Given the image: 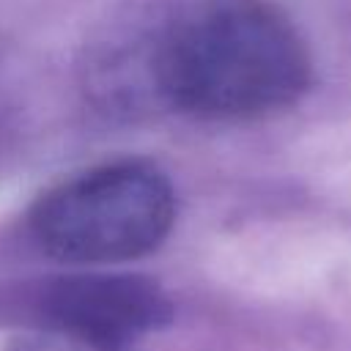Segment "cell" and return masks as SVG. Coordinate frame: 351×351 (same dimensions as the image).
I'll use <instances>...</instances> for the list:
<instances>
[{"label": "cell", "mask_w": 351, "mask_h": 351, "mask_svg": "<svg viewBox=\"0 0 351 351\" xmlns=\"http://www.w3.org/2000/svg\"><path fill=\"white\" fill-rule=\"evenodd\" d=\"M151 90L200 121H255L293 107L313 80L307 44L269 0H203L148 58Z\"/></svg>", "instance_id": "obj_1"}, {"label": "cell", "mask_w": 351, "mask_h": 351, "mask_svg": "<svg viewBox=\"0 0 351 351\" xmlns=\"http://www.w3.org/2000/svg\"><path fill=\"white\" fill-rule=\"evenodd\" d=\"M176 222V189L145 159L93 165L49 186L30 208L33 241L58 261L104 266L154 252Z\"/></svg>", "instance_id": "obj_2"}, {"label": "cell", "mask_w": 351, "mask_h": 351, "mask_svg": "<svg viewBox=\"0 0 351 351\" xmlns=\"http://www.w3.org/2000/svg\"><path fill=\"white\" fill-rule=\"evenodd\" d=\"M0 313L33 332L66 335L99 351H126L170 321V299L143 274L77 271L3 293Z\"/></svg>", "instance_id": "obj_3"}, {"label": "cell", "mask_w": 351, "mask_h": 351, "mask_svg": "<svg viewBox=\"0 0 351 351\" xmlns=\"http://www.w3.org/2000/svg\"><path fill=\"white\" fill-rule=\"evenodd\" d=\"M8 351H99V348L55 332H30L27 337H19Z\"/></svg>", "instance_id": "obj_4"}]
</instances>
